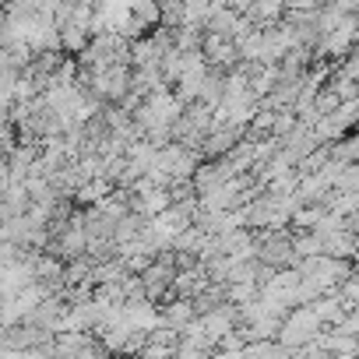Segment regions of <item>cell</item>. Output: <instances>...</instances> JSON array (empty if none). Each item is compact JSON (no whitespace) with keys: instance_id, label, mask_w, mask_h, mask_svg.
<instances>
[{"instance_id":"6da1fadb","label":"cell","mask_w":359,"mask_h":359,"mask_svg":"<svg viewBox=\"0 0 359 359\" xmlns=\"http://www.w3.org/2000/svg\"><path fill=\"white\" fill-rule=\"evenodd\" d=\"M254 257H257V264H264V268H275V271H282V268H289L292 261H296V250H292V233H285V229H268V233H261L257 240H254Z\"/></svg>"}]
</instances>
